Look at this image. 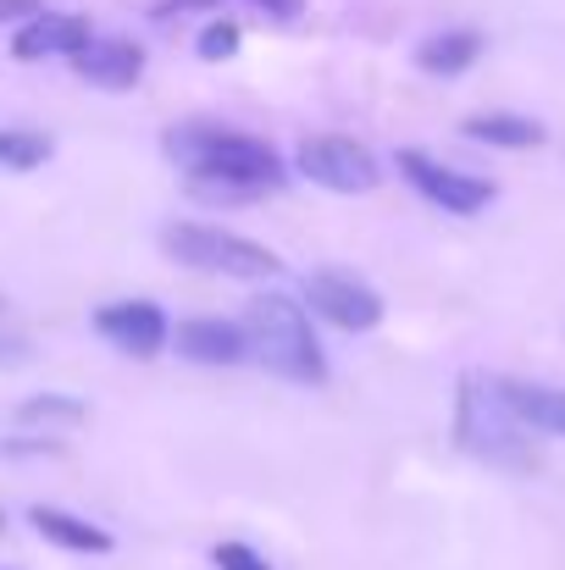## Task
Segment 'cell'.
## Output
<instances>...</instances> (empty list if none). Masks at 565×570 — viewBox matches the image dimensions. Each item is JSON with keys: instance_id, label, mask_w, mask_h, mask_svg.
Wrapping results in <instances>:
<instances>
[{"instance_id": "obj_1", "label": "cell", "mask_w": 565, "mask_h": 570, "mask_svg": "<svg viewBox=\"0 0 565 570\" xmlns=\"http://www.w3.org/2000/svg\"><path fill=\"white\" fill-rule=\"evenodd\" d=\"M167 156L188 173L194 194L216 199H255V194L283 189V161L272 145H261L255 134L238 128H216V122H184L167 134Z\"/></svg>"}, {"instance_id": "obj_2", "label": "cell", "mask_w": 565, "mask_h": 570, "mask_svg": "<svg viewBox=\"0 0 565 570\" xmlns=\"http://www.w3.org/2000/svg\"><path fill=\"white\" fill-rule=\"evenodd\" d=\"M244 338H250V361L266 366L272 377L316 387L328 382V350L311 327V311L289 294H255L244 311Z\"/></svg>"}, {"instance_id": "obj_3", "label": "cell", "mask_w": 565, "mask_h": 570, "mask_svg": "<svg viewBox=\"0 0 565 570\" xmlns=\"http://www.w3.org/2000/svg\"><path fill=\"white\" fill-rule=\"evenodd\" d=\"M455 443L471 460L494 465V471H516V476L538 471L533 432L510 415V404L499 393V377H483V372L460 377V393H455Z\"/></svg>"}, {"instance_id": "obj_4", "label": "cell", "mask_w": 565, "mask_h": 570, "mask_svg": "<svg viewBox=\"0 0 565 570\" xmlns=\"http://www.w3.org/2000/svg\"><path fill=\"white\" fill-rule=\"evenodd\" d=\"M162 249L194 266V272H211V277H233V283H261V277H283V255L244 238V233H227V227H211V222H173L162 233Z\"/></svg>"}, {"instance_id": "obj_5", "label": "cell", "mask_w": 565, "mask_h": 570, "mask_svg": "<svg viewBox=\"0 0 565 570\" xmlns=\"http://www.w3.org/2000/svg\"><path fill=\"white\" fill-rule=\"evenodd\" d=\"M294 173L328 194H372L377 178H382L377 156L350 134H311L294 150Z\"/></svg>"}, {"instance_id": "obj_6", "label": "cell", "mask_w": 565, "mask_h": 570, "mask_svg": "<svg viewBox=\"0 0 565 570\" xmlns=\"http://www.w3.org/2000/svg\"><path fill=\"white\" fill-rule=\"evenodd\" d=\"M399 173H405V184L421 194L427 205H438L449 216H477V210L494 205V184L488 178L460 173V167H449V161H438L427 150H399Z\"/></svg>"}, {"instance_id": "obj_7", "label": "cell", "mask_w": 565, "mask_h": 570, "mask_svg": "<svg viewBox=\"0 0 565 570\" xmlns=\"http://www.w3.org/2000/svg\"><path fill=\"white\" fill-rule=\"evenodd\" d=\"M305 305L322 322L344 327V333H372L382 322V294L372 283H361L355 272H344V266H316L305 277Z\"/></svg>"}, {"instance_id": "obj_8", "label": "cell", "mask_w": 565, "mask_h": 570, "mask_svg": "<svg viewBox=\"0 0 565 570\" xmlns=\"http://www.w3.org/2000/svg\"><path fill=\"white\" fill-rule=\"evenodd\" d=\"M95 333L111 350L134 355V361H150V355H162L173 344V322H167V311L156 299H111V305H100L95 311Z\"/></svg>"}, {"instance_id": "obj_9", "label": "cell", "mask_w": 565, "mask_h": 570, "mask_svg": "<svg viewBox=\"0 0 565 570\" xmlns=\"http://www.w3.org/2000/svg\"><path fill=\"white\" fill-rule=\"evenodd\" d=\"M89 22L72 17V11H39L33 22H22L11 33V56L17 61H78L84 45H89Z\"/></svg>"}, {"instance_id": "obj_10", "label": "cell", "mask_w": 565, "mask_h": 570, "mask_svg": "<svg viewBox=\"0 0 565 570\" xmlns=\"http://www.w3.org/2000/svg\"><path fill=\"white\" fill-rule=\"evenodd\" d=\"M173 350L194 361V366H238L250 355V338H244V322H227V316H188L173 333Z\"/></svg>"}, {"instance_id": "obj_11", "label": "cell", "mask_w": 565, "mask_h": 570, "mask_svg": "<svg viewBox=\"0 0 565 570\" xmlns=\"http://www.w3.org/2000/svg\"><path fill=\"white\" fill-rule=\"evenodd\" d=\"M72 72L95 89H134L145 78V50L134 39H117V33H95L84 45V56L72 61Z\"/></svg>"}, {"instance_id": "obj_12", "label": "cell", "mask_w": 565, "mask_h": 570, "mask_svg": "<svg viewBox=\"0 0 565 570\" xmlns=\"http://www.w3.org/2000/svg\"><path fill=\"white\" fill-rule=\"evenodd\" d=\"M499 393H505L510 415H516L527 432L565 438V387H549V382H522V377H499Z\"/></svg>"}, {"instance_id": "obj_13", "label": "cell", "mask_w": 565, "mask_h": 570, "mask_svg": "<svg viewBox=\"0 0 565 570\" xmlns=\"http://www.w3.org/2000/svg\"><path fill=\"white\" fill-rule=\"evenodd\" d=\"M477 56H483V33L477 28H438V33H427L416 45V67L427 78H460V72L477 67Z\"/></svg>"}, {"instance_id": "obj_14", "label": "cell", "mask_w": 565, "mask_h": 570, "mask_svg": "<svg viewBox=\"0 0 565 570\" xmlns=\"http://www.w3.org/2000/svg\"><path fill=\"white\" fill-rule=\"evenodd\" d=\"M28 521H33V532H39L45 543H56V549H67V554H111V549H117L106 527H89L84 515H67V510L33 504Z\"/></svg>"}, {"instance_id": "obj_15", "label": "cell", "mask_w": 565, "mask_h": 570, "mask_svg": "<svg viewBox=\"0 0 565 570\" xmlns=\"http://www.w3.org/2000/svg\"><path fill=\"white\" fill-rule=\"evenodd\" d=\"M460 134L477 139V145H494V150H538V145H544V122L516 117V111H483V117H466Z\"/></svg>"}, {"instance_id": "obj_16", "label": "cell", "mask_w": 565, "mask_h": 570, "mask_svg": "<svg viewBox=\"0 0 565 570\" xmlns=\"http://www.w3.org/2000/svg\"><path fill=\"white\" fill-rule=\"evenodd\" d=\"M84 415H89V404L72 399V393H33V399L17 404V426L22 432H45V426L72 432V426H84Z\"/></svg>"}, {"instance_id": "obj_17", "label": "cell", "mask_w": 565, "mask_h": 570, "mask_svg": "<svg viewBox=\"0 0 565 570\" xmlns=\"http://www.w3.org/2000/svg\"><path fill=\"white\" fill-rule=\"evenodd\" d=\"M50 161V139L33 128H0V167L6 173H39Z\"/></svg>"}, {"instance_id": "obj_18", "label": "cell", "mask_w": 565, "mask_h": 570, "mask_svg": "<svg viewBox=\"0 0 565 570\" xmlns=\"http://www.w3.org/2000/svg\"><path fill=\"white\" fill-rule=\"evenodd\" d=\"M238 22H227V17H216V22H205L199 28V39H194V50H199V61H227V56H238Z\"/></svg>"}, {"instance_id": "obj_19", "label": "cell", "mask_w": 565, "mask_h": 570, "mask_svg": "<svg viewBox=\"0 0 565 570\" xmlns=\"http://www.w3.org/2000/svg\"><path fill=\"white\" fill-rule=\"evenodd\" d=\"M211 566H216V570H272L261 554H255V549H250V543H233V538L211 549Z\"/></svg>"}, {"instance_id": "obj_20", "label": "cell", "mask_w": 565, "mask_h": 570, "mask_svg": "<svg viewBox=\"0 0 565 570\" xmlns=\"http://www.w3.org/2000/svg\"><path fill=\"white\" fill-rule=\"evenodd\" d=\"M28 355H33L28 333H17V322H6V316H0V366H6V372H17V366H28Z\"/></svg>"}, {"instance_id": "obj_21", "label": "cell", "mask_w": 565, "mask_h": 570, "mask_svg": "<svg viewBox=\"0 0 565 570\" xmlns=\"http://www.w3.org/2000/svg\"><path fill=\"white\" fill-rule=\"evenodd\" d=\"M39 11H45V0H0V22H17V28L33 22Z\"/></svg>"}, {"instance_id": "obj_22", "label": "cell", "mask_w": 565, "mask_h": 570, "mask_svg": "<svg viewBox=\"0 0 565 570\" xmlns=\"http://www.w3.org/2000/svg\"><path fill=\"white\" fill-rule=\"evenodd\" d=\"M244 6H261L266 17H283V22H294L305 11V0H244Z\"/></svg>"}, {"instance_id": "obj_23", "label": "cell", "mask_w": 565, "mask_h": 570, "mask_svg": "<svg viewBox=\"0 0 565 570\" xmlns=\"http://www.w3.org/2000/svg\"><path fill=\"white\" fill-rule=\"evenodd\" d=\"M0 316H6V299H0Z\"/></svg>"}, {"instance_id": "obj_24", "label": "cell", "mask_w": 565, "mask_h": 570, "mask_svg": "<svg viewBox=\"0 0 565 570\" xmlns=\"http://www.w3.org/2000/svg\"><path fill=\"white\" fill-rule=\"evenodd\" d=\"M0 532H6V515H0Z\"/></svg>"}]
</instances>
